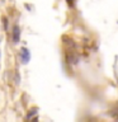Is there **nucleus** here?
<instances>
[{
	"label": "nucleus",
	"instance_id": "4",
	"mask_svg": "<svg viewBox=\"0 0 118 122\" xmlns=\"http://www.w3.org/2000/svg\"><path fill=\"white\" fill-rule=\"evenodd\" d=\"M66 1H67V4H69V5H72V3H74V0H66Z\"/></svg>",
	"mask_w": 118,
	"mask_h": 122
},
{
	"label": "nucleus",
	"instance_id": "3",
	"mask_svg": "<svg viewBox=\"0 0 118 122\" xmlns=\"http://www.w3.org/2000/svg\"><path fill=\"white\" fill-rule=\"evenodd\" d=\"M4 28H5V29L8 28V22H6V19H5V18H4Z\"/></svg>",
	"mask_w": 118,
	"mask_h": 122
},
{
	"label": "nucleus",
	"instance_id": "1",
	"mask_svg": "<svg viewBox=\"0 0 118 122\" xmlns=\"http://www.w3.org/2000/svg\"><path fill=\"white\" fill-rule=\"evenodd\" d=\"M19 56H20V62L23 65H27L30 60V52L28 51V48L25 47H22L20 48V52H19Z\"/></svg>",
	"mask_w": 118,
	"mask_h": 122
},
{
	"label": "nucleus",
	"instance_id": "5",
	"mask_svg": "<svg viewBox=\"0 0 118 122\" xmlns=\"http://www.w3.org/2000/svg\"><path fill=\"white\" fill-rule=\"evenodd\" d=\"M0 55H1V51H0Z\"/></svg>",
	"mask_w": 118,
	"mask_h": 122
},
{
	"label": "nucleus",
	"instance_id": "2",
	"mask_svg": "<svg viewBox=\"0 0 118 122\" xmlns=\"http://www.w3.org/2000/svg\"><path fill=\"white\" fill-rule=\"evenodd\" d=\"M11 38H13L14 43H18V42L20 41V28H19V25H14L13 27V30H11Z\"/></svg>",
	"mask_w": 118,
	"mask_h": 122
}]
</instances>
